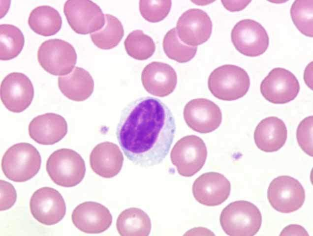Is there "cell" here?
<instances>
[{
  "label": "cell",
  "mask_w": 313,
  "mask_h": 236,
  "mask_svg": "<svg viewBox=\"0 0 313 236\" xmlns=\"http://www.w3.org/2000/svg\"><path fill=\"white\" fill-rule=\"evenodd\" d=\"M162 46L164 53L170 59L180 63L190 61L197 50V47L188 46L179 39L176 28H174L165 35Z\"/></svg>",
  "instance_id": "83f0119b"
},
{
  "label": "cell",
  "mask_w": 313,
  "mask_h": 236,
  "mask_svg": "<svg viewBox=\"0 0 313 236\" xmlns=\"http://www.w3.org/2000/svg\"><path fill=\"white\" fill-rule=\"evenodd\" d=\"M176 129L174 116L160 100L137 98L123 110L116 136L127 158L141 167L161 163L167 155Z\"/></svg>",
  "instance_id": "6da1fadb"
},
{
  "label": "cell",
  "mask_w": 313,
  "mask_h": 236,
  "mask_svg": "<svg viewBox=\"0 0 313 236\" xmlns=\"http://www.w3.org/2000/svg\"><path fill=\"white\" fill-rule=\"evenodd\" d=\"M208 86L216 98L224 101L235 100L247 93L250 86V79L243 68L234 64H224L211 73Z\"/></svg>",
  "instance_id": "277c9868"
},
{
  "label": "cell",
  "mask_w": 313,
  "mask_h": 236,
  "mask_svg": "<svg viewBox=\"0 0 313 236\" xmlns=\"http://www.w3.org/2000/svg\"><path fill=\"white\" fill-rule=\"evenodd\" d=\"M176 29L182 42L188 46L196 47L210 38L212 22L204 11L197 8L189 9L179 18Z\"/></svg>",
  "instance_id": "9a60e30c"
},
{
  "label": "cell",
  "mask_w": 313,
  "mask_h": 236,
  "mask_svg": "<svg viewBox=\"0 0 313 236\" xmlns=\"http://www.w3.org/2000/svg\"><path fill=\"white\" fill-rule=\"evenodd\" d=\"M67 129L64 118L53 113H45L34 118L28 127L31 138L43 145L58 143L66 135Z\"/></svg>",
  "instance_id": "d6986e66"
},
{
  "label": "cell",
  "mask_w": 313,
  "mask_h": 236,
  "mask_svg": "<svg viewBox=\"0 0 313 236\" xmlns=\"http://www.w3.org/2000/svg\"><path fill=\"white\" fill-rule=\"evenodd\" d=\"M207 157V149L203 140L194 135L179 140L173 147L170 158L179 175L190 177L203 167Z\"/></svg>",
  "instance_id": "52a82bcc"
},
{
  "label": "cell",
  "mask_w": 313,
  "mask_h": 236,
  "mask_svg": "<svg viewBox=\"0 0 313 236\" xmlns=\"http://www.w3.org/2000/svg\"><path fill=\"white\" fill-rule=\"evenodd\" d=\"M183 116L188 125L200 133H208L217 129L222 121L219 107L210 100L203 98L192 99L185 105Z\"/></svg>",
  "instance_id": "5bb4252c"
},
{
  "label": "cell",
  "mask_w": 313,
  "mask_h": 236,
  "mask_svg": "<svg viewBox=\"0 0 313 236\" xmlns=\"http://www.w3.org/2000/svg\"><path fill=\"white\" fill-rule=\"evenodd\" d=\"M192 2L197 5H206L210 3H212V2H213V1L194 0V1H192Z\"/></svg>",
  "instance_id": "d590c367"
},
{
  "label": "cell",
  "mask_w": 313,
  "mask_h": 236,
  "mask_svg": "<svg viewBox=\"0 0 313 236\" xmlns=\"http://www.w3.org/2000/svg\"><path fill=\"white\" fill-rule=\"evenodd\" d=\"M224 7L230 11H238L244 9L251 0H221Z\"/></svg>",
  "instance_id": "836d02e7"
},
{
  "label": "cell",
  "mask_w": 313,
  "mask_h": 236,
  "mask_svg": "<svg viewBox=\"0 0 313 236\" xmlns=\"http://www.w3.org/2000/svg\"><path fill=\"white\" fill-rule=\"evenodd\" d=\"M40 154L28 143L13 145L4 153L1 162L4 175L15 182H25L34 177L40 170Z\"/></svg>",
  "instance_id": "3957f363"
},
{
  "label": "cell",
  "mask_w": 313,
  "mask_h": 236,
  "mask_svg": "<svg viewBox=\"0 0 313 236\" xmlns=\"http://www.w3.org/2000/svg\"><path fill=\"white\" fill-rule=\"evenodd\" d=\"M0 59L9 60L17 57L25 43L24 35L17 27L8 24L0 25Z\"/></svg>",
  "instance_id": "484cf974"
},
{
  "label": "cell",
  "mask_w": 313,
  "mask_h": 236,
  "mask_svg": "<svg viewBox=\"0 0 313 236\" xmlns=\"http://www.w3.org/2000/svg\"><path fill=\"white\" fill-rule=\"evenodd\" d=\"M28 24L35 32L43 36H50L61 29L62 19L56 9L50 5H41L31 11Z\"/></svg>",
  "instance_id": "cb8c5ba5"
},
{
  "label": "cell",
  "mask_w": 313,
  "mask_h": 236,
  "mask_svg": "<svg viewBox=\"0 0 313 236\" xmlns=\"http://www.w3.org/2000/svg\"><path fill=\"white\" fill-rule=\"evenodd\" d=\"M116 227L122 236H148L151 230V221L143 210L129 207L119 215Z\"/></svg>",
  "instance_id": "603a6c76"
},
{
  "label": "cell",
  "mask_w": 313,
  "mask_h": 236,
  "mask_svg": "<svg viewBox=\"0 0 313 236\" xmlns=\"http://www.w3.org/2000/svg\"><path fill=\"white\" fill-rule=\"evenodd\" d=\"M71 220L80 231L87 234H99L111 225L112 216L109 209L95 202H85L73 210Z\"/></svg>",
  "instance_id": "e0dca14e"
},
{
  "label": "cell",
  "mask_w": 313,
  "mask_h": 236,
  "mask_svg": "<svg viewBox=\"0 0 313 236\" xmlns=\"http://www.w3.org/2000/svg\"><path fill=\"white\" fill-rule=\"evenodd\" d=\"M105 22L99 30L91 33V38L95 45L101 49H111L117 46L124 35L121 21L114 15L105 14Z\"/></svg>",
  "instance_id": "d4e9b609"
},
{
  "label": "cell",
  "mask_w": 313,
  "mask_h": 236,
  "mask_svg": "<svg viewBox=\"0 0 313 236\" xmlns=\"http://www.w3.org/2000/svg\"><path fill=\"white\" fill-rule=\"evenodd\" d=\"M267 199L276 210L289 213L302 206L305 200V191L297 179L289 176H281L270 182Z\"/></svg>",
  "instance_id": "ba28073f"
},
{
  "label": "cell",
  "mask_w": 313,
  "mask_h": 236,
  "mask_svg": "<svg viewBox=\"0 0 313 236\" xmlns=\"http://www.w3.org/2000/svg\"><path fill=\"white\" fill-rule=\"evenodd\" d=\"M34 96L33 85L29 78L21 72L7 75L0 84V99L10 111L20 113L31 105Z\"/></svg>",
  "instance_id": "4fadbf2b"
},
{
  "label": "cell",
  "mask_w": 313,
  "mask_h": 236,
  "mask_svg": "<svg viewBox=\"0 0 313 236\" xmlns=\"http://www.w3.org/2000/svg\"><path fill=\"white\" fill-rule=\"evenodd\" d=\"M231 41L241 54L256 57L268 48L269 37L263 26L256 21L244 19L238 21L231 32Z\"/></svg>",
  "instance_id": "30bf717a"
},
{
  "label": "cell",
  "mask_w": 313,
  "mask_h": 236,
  "mask_svg": "<svg viewBox=\"0 0 313 236\" xmlns=\"http://www.w3.org/2000/svg\"><path fill=\"white\" fill-rule=\"evenodd\" d=\"M30 208L33 217L45 225L58 223L66 213L65 203L62 195L50 187L40 188L32 194Z\"/></svg>",
  "instance_id": "7c38bea8"
},
{
  "label": "cell",
  "mask_w": 313,
  "mask_h": 236,
  "mask_svg": "<svg viewBox=\"0 0 313 236\" xmlns=\"http://www.w3.org/2000/svg\"><path fill=\"white\" fill-rule=\"evenodd\" d=\"M63 12L71 29L82 34L92 33L100 30L105 22L100 7L89 0H67Z\"/></svg>",
  "instance_id": "9c48e42d"
},
{
  "label": "cell",
  "mask_w": 313,
  "mask_h": 236,
  "mask_svg": "<svg viewBox=\"0 0 313 236\" xmlns=\"http://www.w3.org/2000/svg\"><path fill=\"white\" fill-rule=\"evenodd\" d=\"M139 3L142 16L152 23L163 20L169 14L172 5L171 0H140Z\"/></svg>",
  "instance_id": "f546056e"
},
{
  "label": "cell",
  "mask_w": 313,
  "mask_h": 236,
  "mask_svg": "<svg viewBox=\"0 0 313 236\" xmlns=\"http://www.w3.org/2000/svg\"><path fill=\"white\" fill-rule=\"evenodd\" d=\"M58 86L62 93L75 101H83L92 94L94 82L90 73L76 66L69 74L58 78Z\"/></svg>",
  "instance_id": "7402d4cb"
},
{
  "label": "cell",
  "mask_w": 313,
  "mask_h": 236,
  "mask_svg": "<svg viewBox=\"0 0 313 236\" xmlns=\"http://www.w3.org/2000/svg\"><path fill=\"white\" fill-rule=\"evenodd\" d=\"M195 199L206 206H219L228 198L231 191L229 180L222 174L210 172L199 176L192 185Z\"/></svg>",
  "instance_id": "2e32d148"
},
{
  "label": "cell",
  "mask_w": 313,
  "mask_h": 236,
  "mask_svg": "<svg viewBox=\"0 0 313 236\" xmlns=\"http://www.w3.org/2000/svg\"><path fill=\"white\" fill-rule=\"evenodd\" d=\"M141 81L148 93L163 97L170 94L175 89L177 76L174 69L169 64L153 61L144 68Z\"/></svg>",
  "instance_id": "ac0fdd59"
},
{
  "label": "cell",
  "mask_w": 313,
  "mask_h": 236,
  "mask_svg": "<svg viewBox=\"0 0 313 236\" xmlns=\"http://www.w3.org/2000/svg\"><path fill=\"white\" fill-rule=\"evenodd\" d=\"M254 140L257 147L266 152L279 150L287 139V128L282 120L271 116L262 119L254 132Z\"/></svg>",
  "instance_id": "44dd1931"
},
{
  "label": "cell",
  "mask_w": 313,
  "mask_h": 236,
  "mask_svg": "<svg viewBox=\"0 0 313 236\" xmlns=\"http://www.w3.org/2000/svg\"><path fill=\"white\" fill-rule=\"evenodd\" d=\"M280 236H309L302 226L297 224L289 225L282 231Z\"/></svg>",
  "instance_id": "d6a6232c"
},
{
  "label": "cell",
  "mask_w": 313,
  "mask_h": 236,
  "mask_svg": "<svg viewBox=\"0 0 313 236\" xmlns=\"http://www.w3.org/2000/svg\"><path fill=\"white\" fill-rule=\"evenodd\" d=\"M124 45L130 57L140 60L149 59L156 50L153 39L139 30H133L129 33L125 40Z\"/></svg>",
  "instance_id": "4316f807"
},
{
  "label": "cell",
  "mask_w": 313,
  "mask_h": 236,
  "mask_svg": "<svg viewBox=\"0 0 313 236\" xmlns=\"http://www.w3.org/2000/svg\"><path fill=\"white\" fill-rule=\"evenodd\" d=\"M124 156L119 147L110 142L97 144L90 155V163L92 170L104 178H112L121 171Z\"/></svg>",
  "instance_id": "ffe728a7"
},
{
  "label": "cell",
  "mask_w": 313,
  "mask_h": 236,
  "mask_svg": "<svg viewBox=\"0 0 313 236\" xmlns=\"http://www.w3.org/2000/svg\"><path fill=\"white\" fill-rule=\"evenodd\" d=\"M220 226L226 234L230 236H252L259 230L262 215L258 207L245 200L232 202L222 210Z\"/></svg>",
  "instance_id": "7a4b0ae2"
},
{
  "label": "cell",
  "mask_w": 313,
  "mask_h": 236,
  "mask_svg": "<svg viewBox=\"0 0 313 236\" xmlns=\"http://www.w3.org/2000/svg\"><path fill=\"white\" fill-rule=\"evenodd\" d=\"M313 0H294L290 8L292 20L299 30L312 37Z\"/></svg>",
  "instance_id": "f1b7e54d"
},
{
  "label": "cell",
  "mask_w": 313,
  "mask_h": 236,
  "mask_svg": "<svg viewBox=\"0 0 313 236\" xmlns=\"http://www.w3.org/2000/svg\"><path fill=\"white\" fill-rule=\"evenodd\" d=\"M0 186V211L10 208L17 199V193L13 185L9 182L1 179Z\"/></svg>",
  "instance_id": "1f68e13d"
},
{
  "label": "cell",
  "mask_w": 313,
  "mask_h": 236,
  "mask_svg": "<svg viewBox=\"0 0 313 236\" xmlns=\"http://www.w3.org/2000/svg\"><path fill=\"white\" fill-rule=\"evenodd\" d=\"M313 117L309 116L299 123L296 130L297 142L301 149L308 155L313 156Z\"/></svg>",
  "instance_id": "4dcf8cb0"
},
{
  "label": "cell",
  "mask_w": 313,
  "mask_h": 236,
  "mask_svg": "<svg viewBox=\"0 0 313 236\" xmlns=\"http://www.w3.org/2000/svg\"><path fill=\"white\" fill-rule=\"evenodd\" d=\"M37 59L41 67L48 73L63 76L74 69L77 54L69 42L61 39L52 38L41 44L37 51Z\"/></svg>",
  "instance_id": "8992f818"
},
{
  "label": "cell",
  "mask_w": 313,
  "mask_h": 236,
  "mask_svg": "<svg viewBox=\"0 0 313 236\" xmlns=\"http://www.w3.org/2000/svg\"><path fill=\"white\" fill-rule=\"evenodd\" d=\"M312 73L313 61H311L306 67L304 74V81L308 86L311 89H313Z\"/></svg>",
  "instance_id": "e575fe53"
},
{
  "label": "cell",
  "mask_w": 313,
  "mask_h": 236,
  "mask_svg": "<svg viewBox=\"0 0 313 236\" xmlns=\"http://www.w3.org/2000/svg\"><path fill=\"white\" fill-rule=\"evenodd\" d=\"M46 171L56 184L65 187H73L84 178L85 163L81 156L69 148H60L54 151L46 162Z\"/></svg>",
  "instance_id": "5b68a950"
},
{
  "label": "cell",
  "mask_w": 313,
  "mask_h": 236,
  "mask_svg": "<svg viewBox=\"0 0 313 236\" xmlns=\"http://www.w3.org/2000/svg\"><path fill=\"white\" fill-rule=\"evenodd\" d=\"M300 87L296 76L289 70L282 67L272 69L262 81L260 92L269 102L284 104L294 100Z\"/></svg>",
  "instance_id": "8fae6325"
}]
</instances>
